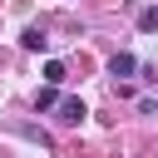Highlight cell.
I'll return each instance as SVG.
<instances>
[{
	"label": "cell",
	"instance_id": "5",
	"mask_svg": "<svg viewBox=\"0 0 158 158\" xmlns=\"http://www.w3.org/2000/svg\"><path fill=\"white\" fill-rule=\"evenodd\" d=\"M138 30H148V35H153V30H158V5H148V10H143V15H138Z\"/></svg>",
	"mask_w": 158,
	"mask_h": 158
},
{
	"label": "cell",
	"instance_id": "2",
	"mask_svg": "<svg viewBox=\"0 0 158 158\" xmlns=\"http://www.w3.org/2000/svg\"><path fill=\"white\" fill-rule=\"evenodd\" d=\"M133 69H138V59H133V54H123V49H118V54L109 59V74H114V79H128Z\"/></svg>",
	"mask_w": 158,
	"mask_h": 158
},
{
	"label": "cell",
	"instance_id": "3",
	"mask_svg": "<svg viewBox=\"0 0 158 158\" xmlns=\"http://www.w3.org/2000/svg\"><path fill=\"white\" fill-rule=\"evenodd\" d=\"M20 44H25V49H35V54H40V49H44V44H49V40H44V30H40V25H30V30H25V35H20Z\"/></svg>",
	"mask_w": 158,
	"mask_h": 158
},
{
	"label": "cell",
	"instance_id": "6",
	"mask_svg": "<svg viewBox=\"0 0 158 158\" xmlns=\"http://www.w3.org/2000/svg\"><path fill=\"white\" fill-rule=\"evenodd\" d=\"M59 79H64V64L49 59V64H44V84H59Z\"/></svg>",
	"mask_w": 158,
	"mask_h": 158
},
{
	"label": "cell",
	"instance_id": "1",
	"mask_svg": "<svg viewBox=\"0 0 158 158\" xmlns=\"http://www.w3.org/2000/svg\"><path fill=\"white\" fill-rule=\"evenodd\" d=\"M54 114H59V123H79V118H89L84 99H59V104H54Z\"/></svg>",
	"mask_w": 158,
	"mask_h": 158
},
{
	"label": "cell",
	"instance_id": "4",
	"mask_svg": "<svg viewBox=\"0 0 158 158\" xmlns=\"http://www.w3.org/2000/svg\"><path fill=\"white\" fill-rule=\"evenodd\" d=\"M54 104H59V89L54 84H40L35 89V109H54Z\"/></svg>",
	"mask_w": 158,
	"mask_h": 158
}]
</instances>
